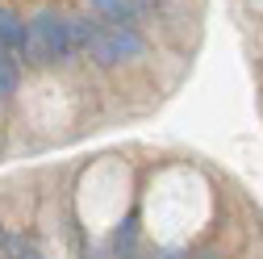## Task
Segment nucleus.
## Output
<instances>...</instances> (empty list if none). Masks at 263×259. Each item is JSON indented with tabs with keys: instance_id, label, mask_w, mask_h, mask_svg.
Here are the masks:
<instances>
[{
	"instance_id": "obj_7",
	"label": "nucleus",
	"mask_w": 263,
	"mask_h": 259,
	"mask_svg": "<svg viewBox=\"0 0 263 259\" xmlns=\"http://www.w3.org/2000/svg\"><path fill=\"white\" fill-rule=\"evenodd\" d=\"M201 259H217V255H201Z\"/></svg>"
},
{
	"instance_id": "obj_2",
	"label": "nucleus",
	"mask_w": 263,
	"mask_h": 259,
	"mask_svg": "<svg viewBox=\"0 0 263 259\" xmlns=\"http://www.w3.org/2000/svg\"><path fill=\"white\" fill-rule=\"evenodd\" d=\"M92 9H96V17L109 21V25H134V17L142 13L138 0H92Z\"/></svg>"
},
{
	"instance_id": "obj_3",
	"label": "nucleus",
	"mask_w": 263,
	"mask_h": 259,
	"mask_svg": "<svg viewBox=\"0 0 263 259\" xmlns=\"http://www.w3.org/2000/svg\"><path fill=\"white\" fill-rule=\"evenodd\" d=\"M25 42H29L25 21H21L13 9H0V46H9V50H25Z\"/></svg>"
},
{
	"instance_id": "obj_6",
	"label": "nucleus",
	"mask_w": 263,
	"mask_h": 259,
	"mask_svg": "<svg viewBox=\"0 0 263 259\" xmlns=\"http://www.w3.org/2000/svg\"><path fill=\"white\" fill-rule=\"evenodd\" d=\"M155 259H188V255H180V251H163V255H155Z\"/></svg>"
},
{
	"instance_id": "obj_8",
	"label": "nucleus",
	"mask_w": 263,
	"mask_h": 259,
	"mask_svg": "<svg viewBox=\"0 0 263 259\" xmlns=\"http://www.w3.org/2000/svg\"><path fill=\"white\" fill-rule=\"evenodd\" d=\"M0 238H5V230H0Z\"/></svg>"
},
{
	"instance_id": "obj_5",
	"label": "nucleus",
	"mask_w": 263,
	"mask_h": 259,
	"mask_svg": "<svg viewBox=\"0 0 263 259\" xmlns=\"http://www.w3.org/2000/svg\"><path fill=\"white\" fill-rule=\"evenodd\" d=\"M25 251H29V243L21 234H9L5 230V238H0V259H25Z\"/></svg>"
},
{
	"instance_id": "obj_4",
	"label": "nucleus",
	"mask_w": 263,
	"mask_h": 259,
	"mask_svg": "<svg viewBox=\"0 0 263 259\" xmlns=\"http://www.w3.org/2000/svg\"><path fill=\"white\" fill-rule=\"evenodd\" d=\"M134 243H138V213H129V217L117 226V234H113V251H117L121 259H129V255H134Z\"/></svg>"
},
{
	"instance_id": "obj_1",
	"label": "nucleus",
	"mask_w": 263,
	"mask_h": 259,
	"mask_svg": "<svg viewBox=\"0 0 263 259\" xmlns=\"http://www.w3.org/2000/svg\"><path fill=\"white\" fill-rule=\"evenodd\" d=\"M84 54L96 63V67H117V63H125V59H142L146 42H142V34L134 25H101Z\"/></svg>"
}]
</instances>
